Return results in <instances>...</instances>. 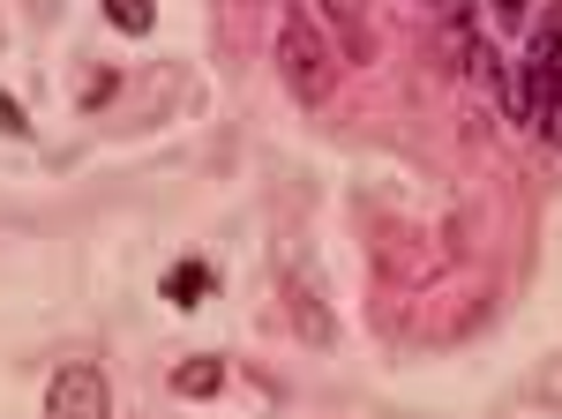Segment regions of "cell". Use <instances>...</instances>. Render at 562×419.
I'll return each mask as SVG.
<instances>
[{
	"label": "cell",
	"mask_w": 562,
	"mask_h": 419,
	"mask_svg": "<svg viewBox=\"0 0 562 419\" xmlns=\"http://www.w3.org/2000/svg\"><path fill=\"white\" fill-rule=\"evenodd\" d=\"M487 8H495V23H503V31H518V23H525V0H487Z\"/></svg>",
	"instance_id": "9c48e42d"
},
{
	"label": "cell",
	"mask_w": 562,
	"mask_h": 419,
	"mask_svg": "<svg viewBox=\"0 0 562 419\" xmlns=\"http://www.w3.org/2000/svg\"><path fill=\"white\" fill-rule=\"evenodd\" d=\"M45 419H113V382L90 360H68L45 389Z\"/></svg>",
	"instance_id": "3957f363"
},
{
	"label": "cell",
	"mask_w": 562,
	"mask_h": 419,
	"mask_svg": "<svg viewBox=\"0 0 562 419\" xmlns=\"http://www.w3.org/2000/svg\"><path fill=\"white\" fill-rule=\"evenodd\" d=\"M338 31H352V60H368V38H360V0H315Z\"/></svg>",
	"instance_id": "52a82bcc"
},
{
	"label": "cell",
	"mask_w": 562,
	"mask_h": 419,
	"mask_svg": "<svg viewBox=\"0 0 562 419\" xmlns=\"http://www.w3.org/2000/svg\"><path fill=\"white\" fill-rule=\"evenodd\" d=\"M562 98V8H548L532 31H525V68L503 90V113L518 127H540V113Z\"/></svg>",
	"instance_id": "6da1fadb"
},
{
	"label": "cell",
	"mask_w": 562,
	"mask_h": 419,
	"mask_svg": "<svg viewBox=\"0 0 562 419\" xmlns=\"http://www.w3.org/2000/svg\"><path fill=\"white\" fill-rule=\"evenodd\" d=\"M98 8H105V23H113V31H128V38H143V31L158 23V8H150V0H98Z\"/></svg>",
	"instance_id": "8992f818"
},
{
	"label": "cell",
	"mask_w": 562,
	"mask_h": 419,
	"mask_svg": "<svg viewBox=\"0 0 562 419\" xmlns=\"http://www.w3.org/2000/svg\"><path fill=\"white\" fill-rule=\"evenodd\" d=\"M540 135H548V143H555V150H562V98H555V105H548V113H540Z\"/></svg>",
	"instance_id": "30bf717a"
},
{
	"label": "cell",
	"mask_w": 562,
	"mask_h": 419,
	"mask_svg": "<svg viewBox=\"0 0 562 419\" xmlns=\"http://www.w3.org/2000/svg\"><path fill=\"white\" fill-rule=\"evenodd\" d=\"M0 135H31V113H23L8 90H0Z\"/></svg>",
	"instance_id": "ba28073f"
},
{
	"label": "cell",
	"mask_w": 562,
	"mask_h": 419,
	"mask_svg": "<svg viewBox=\"0 0 562 419\" xmlns=\"http://www.w3.org/2000/svg\"><path fill=\"white\" fill-rule=\"evenodd\" d=\"M211 293H217L211 262H173V278H166V299H173V307H195V299H211Z\"/></svg>",
	"instance_id": "277c9868"
},
{
	"label": "cell",
	"mask_w": 562,
	"mask_h": 419,
	"mask_svg": "<svg viewBox=\"0 0 562 419\" xmlns=\"http://www.w3.org/2000/svg\"><path fill=\"white\" fill-rule=\"evenodd\" d=\"M270 60H278V83L293 90L301 105H323V98L338 90V60H330L323 31H315V15H285V23H278V45H270Z\"/></svg>",
	"instance_id": "7a4b0ae2"
},
{
	"label": "cell",
	"mask_w": 562,
	"mask_h": 419,
	"mask_svg": "<svg viewBox=\"0 0 562 419\" xmlns=\"http://www.w3.org/2000/svg\"><path fill=\"white\" fill-rule=\"evenodd\" d=\"M173 389H180V397H217V389H225V360H217V352L180 360V367H173Z\"/></svg>",
	"instance_id": "5b68a950"
}]
</instances>
